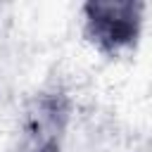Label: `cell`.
Masks as SVG:
<instances>
[{
  "label": "cell",
  "instance_id": "cell-1",
  "mask_svg": "<svg viewBox=\"0 0 152 152\" xmlns=\"http://www.w3.org/2000/svg\"><path fill=\"white\" fill-rule=\"evenodd\" d=\"M71 102L62 90H40L26 100L14 131V152H62Z\"/></svg>",
  "mask_w": 152,
  "mask_h": 152
},
{
  "label": "cell",
  "instance_id": "cell-2",
  "mask_svg": "<svg viewBox=\"0 0 152 152\" xmlns=\"http://www.w3.org/2000/svg\"><path fill=\"white\" fill-rule=\"evenodd\" d=\"M83 12V31L88 40L109 55H119L135 45L145 5L131 0H93L81 7Z\"/></svg>",
  "mask_w": 152,
  "mask_h": 152
}]
</instances>
